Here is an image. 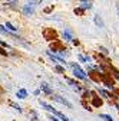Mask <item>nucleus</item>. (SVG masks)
Instances as JSON below:
<instances>
[{
	"label": "nucleus",
	"mask_w": 119,
	"mask_h": 121,
	"mask_svg": "<svg viewBox=\"0 0 119 121\" xmlns=\"http://www.w3.org/2000/svg\"><path fill=\"white\" fill-rule=\"evenodd\" d=\"M55 115H57V117H59V118H60L62 121H70V120H69V118H67L66 115H63L62 112H59V111H55Z\"/></svg>",
	"instance_id": "f8f14e48"
},
{
	"label": "nucleus",
	"mask_w": 119,
	"mask_h": 121,
	"mask_svg": "<svg viewBox=\"0 0 119 121\" xmlns=\"http://www.w3.org/2000/svg\"><path fill=\"white\" fill-rule=\"evenodd\" d=\"M99 51H100V52H102L103 55H109V52H108V51H106L105 48H103V46H100V48H99Z\"/></svg>",
	"instance_id": "393cba45"
},
{
	"label": "nucleus",
	"mask_w": 119,
	"mask_h": 121,
	"mask_svg": "<svg viewBox=\"0 0 119 121\" xmlns=\"http://www.w3.org/2000/svg\"><path fill=\"white\" fill-rule=\"evenodd\" d=\"M113 75L116 77V79H119V72H118V71H113Z\"/></svg>",
	"instance_id": "cd10ccee"
},
{
	"label": "nucleus",
	"mask_w": 119,
	"mask_h": 121,
	"mask_svg": "<svg viewBox=\"0 0 119 121\" xmlns=\"http://www.w3.org/2000/svg\"><path fill=\"white\" fill-rule=\"evenodd\" d=\"M72 68H73V75H75V77H78L79 79H83V81H86V73L79 68V65L78 64H72Z\"/></svg>",
	"instance_id": "f257e3e1"
},
{
	"label": "nucleus",
	"mask_w": 119,
	"mask_h": 121,
	"mask_svg": "<svg viewBox=\"0 0 119 121\" xmlns=\"http://www.w3.org/2000/svg\"><path fill=\"white\" fill-rule=\"evenodd\" d=\"M99 94H100V95H103L105 98H109V97H108V92H106V91H103V89H99Z\"/></svg>",
	"instance_id": "5701e85b"
},
{
	"label": "nucleus",
	"mask_w": 119,
	"mask_h": 121,
	"mask_svg": "<svg viewBox=\"0 0 119 121\" xmlns=\"http://www.w3.org/2000/svg\"><path fill=\"white\" fill-rule=\"evenodd\" d=\"M67 82H69V84H70V85H72L73 88H75L76 91H80V86H79V85H78V84H76L75 81H73V79H69V78H67Z\"/></svg>",
	"instance_id": "4468645a"
},
{
	"label": "nucleus",
	"mask_w": 119,
	"mask_h": 121,
	"mask_svg": "<svg viewBox=\"0 0 119 121\" xmlns=\"http://www.w3.org/2000/svg\"><path fill=\"white\" fill-rule=\"evenodd\" d=\"M4 4H7V6H10V7H14V6L17 4V0H7Z\"/></svg>",
	"instance_id": "a211bd4d"
},
{
	"label": "nucleus",
	"mask_w": 119,
	"mask_h": 121,
	"mask_svg": "<svg viewBox=\"0 0 119 121\" xmlns=\"http://www.w3.org/2000/svg\"><path fill=\"white\" fill-rule=\"evenodd\" d=\"M72 42L75 43V45H79V40H78V39H72Z\"/></svg>",
	"instance_id": "c85d7f7f"
},
{
	"label": "nucleus",
	"mask_w": 119,
	"mask_h": 121,
	"mask_svg": "<svg viewBox=\"0 0 119 121\" xmlns=\"http://www.w3.org/2000/svg\"><path fill=\"white\" fill-rule=\"evenodd\" d=\"M9 104L12 105V107H13L14 110H17L19 112H22V107H20V105H19V104H16V102H9Z\"/></svg>",
	"instance_id": "f3484780"
},
{
	"label": "nucleus",
	"mask_w": 119,
	"mask_h": 121,
	"mask_svg": "<svg viewBox=\"0 0 119 121\" xmlns=\"http://www.w3.org/2000/svg\"><path fill=\"white\" fill-rule=\"evenodd\" d=\"M83 12H85V9H82V7L75 9V13H76V14H83Z\"/></svg>",
	"instance_id": "412c9836"
},
{
	"label": "nucleus",
	"mask_w": 119,
	"mask_h": 121,
	"mask_svg": "<svg viewBox=\"0 0 119 121\" xmlns=\"http://www.w3.org/2000/svg\"><path fill=\"white\" fill-rule=\"evenodd\" d=\"M43 36H44V39L52 40V39L56 38V32H55L53 29H44V30H43Z\"/></svg>",
	"instance_id": "20e7f679"
},
{
	"label": "nucleus",
	"mask_w": 119,
	"mask_h": 121,
	"mask_svg": "<svg viewBox=\"0 0 119 121\" xmlns=\"http://www.w3.org/2000/svg\"><path fill=\"white\" fill-rule=\"evenodd\" d=\"M39 102H40V105H42V107H43L44 110H48V111H50V112H53V114H55V111H56V110H55V108L52 107V105H49V104H46V102H44V101H42V99H40Z\"/></svg>",
	"instance_id": "6e6552de"
},
{
	"label": "nucleus",
	"mask_w": 119,
	"mask_h": 121,
	"mask_svg": "<svg viewBox=\"0 0 119 121\" xmlns=\"http://www.w3.org/2000/svg\"><path fill=\"white\" fill-rule=\"evenodd\" d=\"M0 55H3V56H6V55H7V52H6V51H3L2 48H0Z\"/></svg>",
	"instance_id": "bb28decb"
},
{
	"label": "nucleus",
	"mask_w": 119,
	"mask_h": 121,
	"mask_svg": "<svg viewBox=\"0 0 119 121\" xmlns=\"http://www.w3.org/2000/svg\"><path fill=\"white\" fill-rule=\"evenodd\" d=\"M4 26H6L9 30H12V32H16V30H17V27H14V26H13L12 23H9V22H6V25H4Z\"/></svg>",
	"instance_id": "dca6fc26"
},
{
	"label": "nucleus",
	"mask_w": 119,
	"mask_h": 121,
	"mask_svg": "<svg viewBox=\"0 0 119 121\" xmlns=\"http://www.w3.org/2000/svg\"><path fill=\"white\" fill-rule=\"evenodd\" d=\"M80 7L86 10V9H91V7H92V4H91V2H86V0H83V3L80 4Z\"/></svg>",
	"instance_id": "2eb2a0df"
},
{
	"label": "nucleus",
	"mask_w": 119,
	"mask_h": 121,
	"mask_svg": "<svg viewBox=\"0 0 119 121\" xmlns=\"http://www.w3.org/2000/svg\"><path fill=\"white\" fill-rule=\"evenodd\" d=\"M99 117H100V118H103L105 121H113V120H112V117H109V115H106V114H100Z\"/></svg>",
	"instance_id": "6ab92c4d"
},
{
	"label": "nucleus",
	"mask_w": 119,
	"mask_h": 121,
	"mask_svg": "<svg viewBox=\"0 0 119 121\" xmlns=\"http://www.w3.org/2000/svg\"><path fill=\"white\" fill-rule=\"evenodd\" d=\"M55 69H56L57 72H60V73H62V72H65V68H62V66H59V65H56V66H55Z\"/></svg>",
	"instance_id": "4be33fe9"
},
{
	"label": "nucleus",
	"mask_w": 119,
	"mask_h": 121,
	"mask_svg": "<svg viewBox=\"0 0 119 121\" xmlns=\"http://www.w3.org/2000/svg\"><path fill=\"white\" fill-rule=\"evenodd\" d=\"M50 98H52V99H55V101H56V102H59V104L66 105L67 108H72V104H70L67 99H65L63 97H60V95H53V94H52V97H50Z\"/></svg>",
	"instance_id": "7ed1b4c3"
},
{
	"label": "nucleus",
	"mask_w": 119,
	"mask_h": 121,
	"mask_svg": "<svg viewBox=\"0 0 119 121\" xmlns=\"http://www.w3.org/2000/svg\"><path fill=\"white\" fill-rule=\"evenodd\" d=\"M42 2H43V0H29V3H32L33 6H36V4H42Z\"/></svg>",
	"instance_id": "aec40b11"
},
{
	"label": "nucleus",
	"mask_w": 119,
	"mask_h": 121,
	"mask_svg": "<svg viewBox=\"0 0 119 121\" xmlns=\"http://www.w3.org/2000/svg\"><path fill=\"white\" fill-rule=\"evenodd\" d=\"M23 13L26 14V16H30V14H33V13H35L33 4H32V3H29V4H24V7H23Z\"/></svg>",
	"instance_id": "39448f33"
},
{
	"label": "nucleus",
	"mask_w": 119,
	"mask_h": 121,
	"mask_svg": "<svg viewBox=\"0 0 119 121\" xmlns=\"http://www.w3.org/2000/svg\"><path fill=\"white\" fill-rule=\"evenodd\" d=\"M95 23H96L99 27H103V26H105V23H103V20H102V17L99 16V14H96V16H95Z\"/></svg>",
	"instance_id": "1a4fd4ad"
},
{
	"label": "nucleus",
	"mask_w": 119,
	"mask_h": 121,
	"mask_svg": "<svg viewBox=\"0 0 119 121\" xmlns=\"http://www.w3.org/2000/svg\"><path fill=\"white\" fill-rule=\"evenodd\" d=\"M46 53H48V56H49V58H50V59L53 60V62H59V64H65V60H63L62 58H59V56H55V55H53V53H52L50 51H48Z\"/></svg>",
	"instance_id": "423d86ee"
},
{
	"label": "nucleus",
	"mask_w": 119,
	"mask_h": 121,
	"mask_svg": "<svg viewBox=\"0 0 119 121\" xmlns=\"http://www.w3.org/2000/svg\"><path fill=\"white\" fill-rule=\"evenodd\" d=\"M79 60H80V62H86V60H87V58H85V56L79 55Z\"/></svg>",
	"instance_id": "a878e982"
},
{
	"label": "nucleus",
	"mask_w": 119,
	"mask_h": 121,
	"mask_svg": "<svg viewBox=\"0 0 119 121\" xmlns=\"http://www.w3.org/2000/svg\"><path fill=\"white\" fill-rule=\"evenodd\" d=\"M26 97H27V91H26V89H19V91H17V98L23 99V98H26Z\"/></svg>",
	"instance_id": "9d476101"
},
{
	"label": "nucleus",
	"mask_w": 119,
	"mask_h": 121,
	"mask_svg": "<svg viewBox=\"0 0 119 121\" xmlns=\"http://www.w3.org/2000/svg\"><path fill=\"white\" fill-rule=\"evenodd\" d=\"M118 12H119V4H118Z\"/></svg>",
	"instance_id": "7c9ffc66"
},
{
	"label": "nucleus",
	"mask_w": 119,
	"mask_h": 121,
	"mask_svg": "<svg viewBox=\"0 0 119 121\" xmlns=\"http://www.w3.org/2000/svg\"><path fill=\"white\" fill-rule=\"evenodd\" d=\"M40 89L43 91L44 94H48V95H52V94H53V91H52V88H50V86H49L48 84H44V82H43V84L40 85Z\"/></svg>",
	"instance_id": "0eeeda50"
},
{
	"label": "nucleus",
	"mask_w": 119,
	"mask_h": 121,
	"mask_svg": "<svg viewBox=\"0 0 119 121\" xmlns=\"http://www.w3.org/2000/svg\"><path fill=\"white\" fill-rule=\"evenodd\" d=\"M92 105H93V107H100V105H102V99L98 98V97H95L92 99Z\"/></svg>",
	"instance_id": "9b49d317"
},
{
	"label": "nucleus",
	"mask_w": 119,
	"mask_h": 121,
	"mask_svg": "<svg viewBox=\"0 0 119 121\" xmlns=\"http://www.w3.org/2000/svg\"><path fill=\"white\" fill-rule=\"evenodd\" d=\"M30 115H32V121H37V115H36V112H35V111H32V112H30Z\"/></svg>",
	"instance_id": "b1692460"
},
{
	"label": "nucleus",
	"mask_w": 119,
	"mask_h": 121,
	"mask_svg": "<svg viewBox=\"0 0 119 121\" xmlns=\"http://www.w3.org/2000/svg\"><path fill=\"white\" fill-rule=\"evenodd\" d=\"M0 33H3V35H6V36H9V38H12V39H14V40H20L22 42V38L20 36H17V35H14L12 30H9V29H4V26H0Z\"/></svg>",
	"instance_id": "f03ea898"
},
{
	"label": "nucleus",
	"mask_w": 119,
	"mask_h": 121,
	"mask_svg": "<svg viewBox=\"0 0 119 121\" xmlns=\"http://www.w3.org/2000/svg\"><path fill=\"white\" fill-rule=\"evenodd\" d=\"M50 120H52V121H60V120H57V118H56V117H53V115L50 117Z\"/></svg>",
	"instance_id": "c756f323"
},
{
	"label": "nucleus",
	"mask_w": 119,
	"mask_h": 121,
	"mask_svg": "<svg viewBox=\"0 0 119 121\" xmlns=\"http://www.w3.org/2000/svg\"><path fill=\"white\" fill-rule=\"evenodd\" d=\"M63 39L65 40H72L73 38H72V33L69 32V30H65V32H63Z\"/></svg>",
	"instance_id": "ddd939ff"
}]
</instances>
